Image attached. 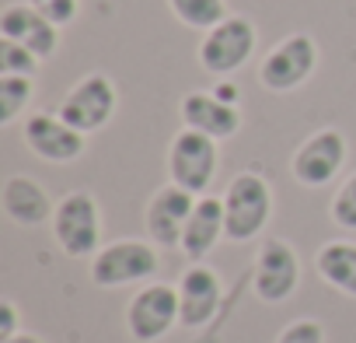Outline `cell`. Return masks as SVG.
I'll return each instance as SVG.
<instances>
[{
	"label": "cell",
	"mask_w": 356,
	"mask_h": 343,
	"mask_svg": "<svg viewBox=\"0 0 356 343\" xmlns=\"http://www.w3.org/2000/svg\"><path fill=\"white\" fill-rule=\"evenodd\" d=\"M168 11L186 29L210 32L213 25L227 18V0H168Z\"/></svg>",
	"instance_id": "cell-19"
},
{
	"label": "cell",
	"mask_w": 356,
	"mask_h": 343,
	"mask_svg": "<svg viewBox=\"0 0 356 343\" xmlns=\"http://www.w3.org/2000/svg\"><path fill=\"white\" fill-rule=\"evenodd\" d=\"M213 91H217V98H224V102L238 105V88H234V84H217Z\"/></svg>",
	"instance_id": "cell-26"
},
{
	"label": "cell",
	"mask_w": 356,
	"mask_h": 343,
	"mask_svg": "<svg viewBox=\"0 0 356 343\" xmlns=\"http://www.w3.org/2000/svg\"><path fill=\"white\" fill-rule=\"evenodd\" d=\"M346 154H349V147H346V137L339 130H318L293 151L290 172L300 186L318 190V186H328L342 172Z\"/></svg>",
	"instance_id": "cell-10"
},
{
	"label": "cell",
	"mask_w": 356,
	"mask_h": 343,
	"mask_svg": "<svg viewBox=\"0 0 356 343\" xmlns=\"http://www.w3.org/2000/svg\"><path fill=\"white\" fill-rule=\"evenodd\" d=\"M196 200H200V197H193L189 190L175 186V183L161 186V190L150 197L147 214H143V224H147L150 242H154V245H164V249L182 245V235H186V224H189V218H193Z\"/></svg>",
	"instance_id": "cell-12"
},
{
	"label": "cell",
	"mask_w": 356,
	"mask_h": 343,
	"mask_svg": "<svg viewBox=\"0 0 356 343\" xmlns=\"http://www.w3.org/2000/svg\"><path fill=\"white\" fill-rule=\"evenodd\" d=\"M0 207H4V214L22 228H39V224L53 221V214H56V204L49 200V193L29 176H11L4 183V190H0Z\"/></svg>",
	"instance_id": "cell-16"
},
{
	"label": "cell",
	"mask_w": 356,
	"mask_h": 343,
	"mask_svg": "<svg viewBox=\"0 0 356 343\" xmlns=\"http://www.w3.org/2000/svg\"><path fill=\"white\" fill-rule=\"evenodd\" d=\"M321 280L349 298H356V242H325L314 256Z\"/></svg>",
	"instance_id": "cell-18"
},
{
	"label": "cell",
	"mask_w": 356,
	"mask_h": 343,
	"mask_svg": "<svg viewBox=\"0 0 356 343\" xmlns=\"http://www.w3.org/2000/svg\"><path fill=\"white\" fill-rule=\"evenodd\" d=\"M11 336H18V308H15V301L4 298L0 301V343Z\"/></svg>",
	"instance_id": "cell-25"
},
{
	"label": "cell",
	"mask_w": 356,
	"mask_h": 343,
	"mask_svg": "<svg viewBox=\"0 0 356 343\" xmlns=\"http://www.w3.org/2000/svg\"><path fill=\"white\" fill-rule=\"evenodd\" d=\"M29 4L42 15V18H49L53 25H70V22H77V15H81V0H29Z\"/></svg>",
	"instance_id": "cell-23"
},
{
	"label": "cell",
	"mask_w": 356,
	"mask_h": 343,
	"mask_svg": "<svg viewBox=\"0 0 356 343\" xmlns=\"http://www.w3.org/2000/svg\"><path fill=\"white\" fill-rule=\"evenodd\" d=\"M276 343H325V329H321V322H314V319H297V322H290V326L280 333Z\"/></svg>",
	"instance_id": "cell-24"
},
{
	"label": "cell",
	"mask_w": 356,
	"mask_h": 343,
	"mask_svg": "<svg viewBox=\"0 0 356 343\" xmlns=\"http://www.w3.org/2000/svg\"><path fill=\"white\" fill-rule=\"evenodd\" d=\"M259 46V32L245 15H227L220 25H213L210 32H203L200 46H196V60L207 74L213 77H231L234 70H241L252 53Z\"/></svg>",
	"instance_id": "cell-3"
},
{
	"label": "cell",
	"mask_w": 356,
	"mask_h": 343,
	"mask_svg": "<svg viewBox=\"0 0 356 343\" xmlns=\"http://www.w3.org/2000/svg\"><path fill=\"white\" fill-rule=\"evenodd\" d=\"M39 56L11 39H0V74H25V77H35L39 70Z\"/></svg>",
	"instance_id": "cell-21"
},
{
	"label": "cell",
	"mask_w": 356,
	"mask_h": 343,
	"mask_svg": "<svg viewBox=\"0 0 356 343\" xmlns=\"http://www.w3.org/2000/svg\"><path fill=\"white\" fill-rule=\"evenodd\" d=\"M178 308H182V326L186 329L207 326L220 308V277L210 266L193 263L182 273V280H178Z\"/></svg>",
	"instance_id": "cell-14"
},
{
	"label": "cell",
	"mask_w": 356,
	"mask_h": 343,
	"mask_svg": "<svg viewBox=\"0 0 356 343\" xmlns=\"http://www.w3.org/2000/svg\"><path fill=\"white\" fill-rule=\"evenodd\" d=\"M328 214H332V221H335L339 228L356 231V172L335 190V197H332V204H328Z\"/></svg>",
	"instance_id": "cell-22"
},
{
	"label": "cell",
	"mask_w": 356,
	"mask_h": 343,
	"mask_svg": "<svg viewBox=\"0 0 356 343\" xmlns=\"http://www.w3.org/2000/svg\"><path fill=\"white\" fill-rule=\"evenodd\" d=\"M318 67V43L304 32H293L286 39H280L259 63V81L262 88L286 95L293 88H300Z\"/></svg>",
	"instance_id": "cell-6"
},
{
	"label": "cell",
	"mask_w": 356,
	"mask_h": 343,
	"mask_svg": "<svg viewBox=\"0 0 356 343\" xmlns=\"http://www.w3.org/2000/svg\"><path fill=\"white\" fill-rule=\"evenodd\" d=\"M220 238H227V231H224V200L200 197L196 207H193V218L186 224L182 245H178V249L189 256V263H203L217 249Z\"/></svg>",
	"instance_id": "cell-17"
},
{
	"label": "cell",
	"mask_w": 356,
	"mask_h": 343,
	"mask_svg": "<svg viewBox=\"0 0 356 343\" xmlns=\"http://www.w3.org/2000/svg\"><path fill=\"white\" fill-rule=\"evenodd\" d=\"M273 218V190L259 172H238L224 193V231L231 242L262 235Z\"/></svg>",
	"instance_id": "cell-1"
},
{
	"label": "cell",
	"mask_w": 356,
	"mask_h": 343,
	"mask_svg": "<svg viewBox=\"0 0 356 343\" xmlns=\"http://www.w3.org/2000/svg\"><path fill=\"white\" fill-rule=\"evenodd\" d=\"M35 81L25 74H0V126H11L32 102Z\"/></svg>",
	"instance_id": "cell-20"
},
{
	"label": "cell",
	"mask_w": 356,
	"mask_h": 343,
	"mask_svg": "<svg viewBox=\"0 0 356 343\" xmlns=\"http://www.w3.org/2000/svg\"><path fill=\"white\" fill-rule=\"evenodd\" d=\"M220 151L217 140L200 133V130H182L168 144V183L189 190L193 197H207L210 183L217 179Z\"/></svg>",
	"instance_id": "cell-2"
},
{
	"label": "cell",
	"mask_w": 356,
	"mask_h": 343,
	"mask_svg": "<svg viewBox=\"0 0 356 343\" xmlns=\"http://www.w3.org/2000/svg\"><path fill=\"white\" fill-rule=\"evenodd\" d=\"M53 238L70 259H88L102 245V214L91 193L74 190L56 204L53 214Z\"/></svg>",
	"instance_id": "cell-4"
},
{
	"label": "cell",
	"mask_w": 356,
	"mask_h": 343,
	"mask_svg": "<svg viewBox=\"0 0 356 343\" xmlns=\"http://www.w3.org/2000/svg\"><path fill=\"white\" fill-rule=\"evenodd\" d=\"M161 266L154 242H140V238H119L112 245H102L91 256V280L98 287H126V284H140L147 277H154Z\"/></svg>",
	"instance_id": "cell-5"
},
{
	"label": "cell",
	"mask_w": 356,
	"mask_h": 343,
	"mask_svg": "<svg viewBox=\"0 0 356 343\" xmlns=\"http://www.w3.org/2000/svg\"><path fill=\"white\" fill-rule=\"evenodd\" d=\"M0 39H11L32 49L39 60H49L60 49V25L42 18L29 0H18V4H8L0 11Z\"/></svg>",
	"instance_id": "cell-13"
},
{
	"label": "cell",
	"mask_w": 356,
	"mask_h": 343,
	"mask_svg": "<svg viewBox=\"0 0 356 343\" xmlns=\"http://www.w3.org/2000/svg\"><path fill=\"white\" fill-rule=\"evenodd\" d=\"M182 123L213 140H227L241 130V109L217 98V91H189L182 98Z\"/></svg>",
	"instance_id": "cell-15"
},
{
	"label": "cell",
	"mask_w": 356,
	"mask_h": 343,
	"mask_svg": "<svg viewBox=\"0 0 356 343\" xmlns=\"http://www.w3.org/2000/svg\"><path fill=\"white\" fill-rule=\"evenodd\" d=\"M129 336L140 343H157L175 326H182V308H178V287L171 284H147L129 298L126 308Z\"/></svg>",
	"instance_id": "cell-7"
},
{
	"label": "cell",
	"mask_w": 356,
	"mask_h": 343,
	"mask_svg": "<svg viewBox=\"0 0 356 343\" xmlns=\"http://www.w3.org/2000/svg\"><path fill=\"white\" fill-rule=\"evenodd\" d=\"M297 284H300V259H297L293 245L283 238L262 242V249L255 256V273H252L255 294L269 305H280L297 291Z\"/></svg>",
	"instance_id": "cell-11"
},
{
	"label": "cell",
	"mask_w": 356,
	"mask_h": 343,
	"mask_svg": "<svg viewBox=\"0 0 356 343\" xmlns=\"http://www.w3.org/2000/svg\"><path fill=\"white\" fill-rule=\"evenodd\" d=\"M22 140H25V147L35 158H42L49 165H70V161H77L84 154V144H88V137L81 130H74L60 112L56 116L53 112H32L22 123Z\"/></svg>",
	"instance_id": "cell-9"
},
{
	"label": "cell",
	"mask_w": 356,
	"mask_h": 343,
	"mask_svg": "<svg viewBox=\"0 0 356 343\" xmlns=\"http://www.w3.org/2000/svg\"><path fill=\"white\" fill-rule=\"evenodd\" d=\"M4 343H46V340H39V336H32V333H18V336H11V340H4Z\"/></svg>",
	"instance_id": "cell-27"
},
{
	"label": "cell",
	"mask_w": 356,
	"mask_h": 343,
	"mask_svg": "<svg viewBox=\"0 0 356 343\" xmlns=\"http://www.w3.org/2000/svg\"><path fill=\"white\" fill-rule=\"evenodd\" d=\"M115 105H119L115 84L105 74H88L67 91V98L60 105V116L88 137V133H98L115 116Z\"/></svg>",
	"instance_id": "cell-8"
}]
</instances>
